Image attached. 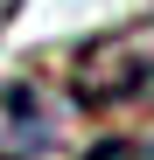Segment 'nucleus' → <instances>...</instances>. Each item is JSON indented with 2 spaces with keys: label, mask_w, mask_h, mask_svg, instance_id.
Here are the masks:
<instances>
[{
  "label": "nucleus",
  "mask_w": 154,
  "mask_h": 160,
  "mask_svg": "<svg viewBox=\"0 0 154 160\" xmlns=\"http://www.w3.org/2000/svg\"><path fill=\"white\" fill-rule=\"evenodd\" d=\"M56 139V112L28 77H0V160H28Z\"/></svg>",
  "instance_id": "f03ea898"
},
{
  "label": "nucleus",
  "mask_w": 154,
  "mask_h": 160,
  "mask_svg": "<svg viewBox=\"0 0 154 160\" xmlns=\"http://www.w3.org/2000/svg\"><path fill=\"white\" fill-rule=\"evenodd\" d=\"M84 160H154V139L147 132H119V139H98Z\"/></svg>",
  "instance_id": "7ed1b4c3"
},
{
  "label": "nucleus",
  "mask_w": 154,
  "mask_h": 160,
  "mask_svg": "<svg viewBox=\"0 0 154 160\" xmlns=\"http://www.w3.org/2000/svg\"><path fill=\"white\" fill-rule=\"evenodd\" d=\"M70 98L84 112H133L140 98H154V14L77 49L70 56Z\"/></svg>",
  "instance_id": "f257e3e1"
}]
</instances>
